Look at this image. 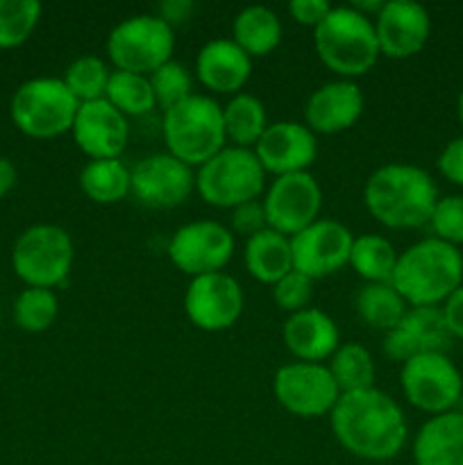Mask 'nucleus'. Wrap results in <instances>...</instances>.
I'll return each instance as SVG.
<instances>
[{"mask_svg":"<svg viewBox=\"0 0 463 465\" xmlns=\"http://www.w3.org/2000/svg\"><path fill=\"white\" fill-rule=\"evenodd\" d=\"M379 53L390 59H409L420 53L431 35V16L413 0H386L375 18Z\"/></svg>","mask_w":463,"mask_h":465,"instance_id":"a211bd4d","label":"nucleus"},{"mask_svg":"<svg viewBox=\"0 0 463 465\" xmlns=\"http://www.w3.org/2000/svg\"><path fill=\"white\" fill-rule=\"evenodd\" d=\"M313 48L318 59L336 73L339 80L366 75L381 54L375 23L352 5L331 7L325 21L313 30Z\"/></svg>","mask_w":463,"mask_h":465,"instance_id":"20e7f679","label":"nucleus"},{"mask_svg":"<svg viewBox=\"0 0 463 465\" xmlns=\"http://www.w3.org/2000/svg\"><path fill=\"white\" fill-rule=\"evenodd\" d=\"M71 134L82 154L94 159H121L130 141V123L107 100L82 103Z\"/></svg>","mask_w":463,"mask_h":465,"instance_id":"6ab92c4d","label":"nucleus"},{"mask_svg":"<svg viewBox=\"0 0 463 465\" xmlns=\"http://www.w3.org/2000/svg\"><path fill=\"white\" fill-rule=\"evenodd\" d=\"M16 186V168L7 157H0V198Z\"/></svg>","mask_w":463,"mask_h":465,"instance_id":"c03bdc74","label":"nucleus"},{"mask_svg":"<svg viewBox=\"0 0 463 465\" xmlns=\"http://www.w3.org/2000/svg\"><path fill=\"white\" fill-rule=\"evenodd\" d=\"M330 12L331 5L327 3V0H293V3H289L291 18H293L298 25L313 27V30L325 21Z\"/></svg>","mask_w":463,"mask_h":465,"instance_id":"a19ab883","label":"nucleus"},{"mask_svg":"<svg viewBox=\"0 0 463 465\" xmlns=\"http://www.w3.org/2000/svg\"><path fill=\"white\" fill-rule=\"evenodd\" d=\"M195 3H191V0H163V3L157 5V12L154 14L175 30V25H182V23L189 21Z\"/></svg>","mask_w":463,"mask_h":465,"instance_id":"37998d69","label":"nucleus"},{"mask_svg":"<svg viewBox=\"0 0 463 465\" xmlns=\"http://www.w3.org/2000/svg\"><path fill=\"white\" fill-rule=\"evenodd\" d=\"M311 298H313V280H309L307 275L298 271L286 272L281 280H277L272 284V300H275L277 307L281 312L298 313L302 309L311 307Z\"/></svg>","mask_w":463,"mask_h":465,"instance_id":"4c0bfd02","label":"nucleus"},{"mask_svg":"<svg viewBox=\"0 0 463 465\" xmlns=\"http://www.w3.org/2000/svg\"><path fill=\"white\" fill-rule=\"evenodd\" d=\"M243 263L250 275L261 284H275L277 280L293 271L291 239L266 227L259 234L245 239Z\"/></svg>","mask_w":463,"mask_h":465,"instance_id":"393cba45","label":"nucleus"},{"mask_svg":"<svg viewBox=\"0 0 463 465\" xmlns=\"http://www.w3.org/2000/svg\"><path fill=\"white\" fill-rule=\"evenodd\" d=\"M243 312V289L227 272L193 277L184 293V313L202 331H225Z\"/></svg>","mask_w":463,"mask_h":465,"instance_id":"dca6fc26","label":"nucleus"},{"mask_svg":"<svg viewBox=\"0 0 463 465\" xmlns=\"http://www.w3.org/2000/svg\"><path fill=\"white\" fill-rule=\"evenodd\" d=\"M281 339L295 361L322 363L339 350L340 331L334 318L327 316L322 309L307 307L286 316L281 325Z\"/></svg>","mask_w":463,"mask_h":465,"instance_id":"4be33fe9","label":"nucleus"},{"mask_svg":"<svg viewBox=\"0 0 463 465\" xmlns=\"http://www.w3.org/2000/svg\"><path fill=\"white\" fill-rule=\"evenodd\" d=\"M150 84H153L154 91V100H157V107H162L163 112L175 104L184 103L189 100L191 95L195 94L193 91V75H191L189 68L184 64L175 62H166L163 66H159L157 71L150 73Z\"/></svg>","mask_w":463,"mask_h":465,"instance_id":"c9c22d12","label":"nucleus"},{"mask_svg":"<svg viewBox=\"0 0 463 465\" xmlns=\"http://www.w3.org/2000/svg\"><path fill=\"white\" fill-rule=\"evenodd\" d=\"M416 465H463V411L431 416L413 439Z\"/></svg>","mask_w":463,"mask_h":465,"instance_id":"b1692460","label":"nucleus"},{"mask_svg":"<svg viewBox=\"0 0 463 465\" xmlns=\"http://www.w3.org/2000/svg\"><path fill=\"white\" fill-rule=\"evenodd\" d=\"M232 41L250 57H266L281 44V21L266 5H248L232 23Z\"/></svg>","mask_w":463,"mask_h":465,"instance_id":"a878e982","label":"nucleus"},{"mask_svg":"<svg viewBox=\"0 0 463 465\" xmlns=\"http://www.w3.org/2000/svg\"><path fill=\"white\" fill-rule=\"evenodd\" d=\"M252 150L266 175H293L309 173L318 157V139L304 123L277 121L266 127Z\"/></svg>","mask_w":463,"mask_h":465,"instance_id":"f3484780","label":"nucleus"},{"mask_svg":"<svg viewBox=\"0 0 463 465\" xmlns=\"http://www.w3.org/2000/svg\"><path fill=\"white\" fill-rule=\"evenodd\" d=\"M330 372L340 395L375 389V361L361 343H340L330 359Z\"/></svg>","mask_w":463,"mask_h":465,"instance_id":"7c9ffc66","label":"nucleus"},{"mask_svg":"<svg viewBox=\"0 0 463 465\" xmlns=\"http://www.w3.org/2000/svg\"><path fill=\"white\" fill-rule=\"evenodd\" d=\"M436 166H438L440 175L445 180H449L457 186H463V136H457L449 143H445Z\"/></svg>","mask_w":463,"mask_h":465,"instance_id":"ea45409f","label":"nucleus"},{"mask_svg":"<svg viewBox=\"0 0 463 465\" xmlns=\"http://www.w3.org/2000/svg\"><path fill=\"white\" fill-rule=\"evenodd\" d=\"M175 53V30L157 14H134L123 18L107 36V54L116 71L150 75L171 62Z\"/></svg>","mask_w":463,"mask_h":465,"instance_id":"1a4fd4ad","label":"nucleus"},{"mask_svg":"<svg viewBox=\"0 0 463 465\" xmlns=\"http://www.w3.org/2000/svg\"><path fill=\"white\" fill-rule=\"evenodd\" d=\"M438 186L425 168L390 162L370 173L363 184L368 213L389 230H418L429 225L438 203Z\"/></svg>","mask_w":463,"mask_h":465,"instance_id":"f03ea898","label":"nucleus"},{"mask_svg":"<svg viewBox=\"0 0 463 465\" xmlns=\"http://www.w3.org/2000/svg\"><path fill=\"white\" fill-rule=\"evenodd\" d=\"M36 0H0V48H16L25 44L41 18Z\"/></svg>","mask_w":463,"mask_h":465,"instance_id":"f704fd0d","label":"nucleus"},{"mask_svg":"<svg viewBox=\"0 0 463 465\" xmlns=\"http://www.w3.org/2000/svg\"><path fill=\"white\" fill-rule=\"evenodd\" d=\"M80 189L98 204H116L132 191V168L121 159H94L80 171Z\"/></svg>","mask_w":463,"mask_h":465,"instance_id":"cd10ccee","label":"nucleus"},{"mask_svg":"<svg viewBox=\"0 0 463 465\" xmlns=\"http://www.w3.org/2000/svg\"><path fill=\"white\" fill-rule=\"evenodd\" d=\"M399 384L407 402L429 416L454 411L463 395L461 371L443 352L418 354L402 363Z\"/></svg>","mask_w":463,"mask_h":465,"instance_id":"9d476101","label":"nucleus"},{"mask_svg":"<svg viewBox=\"0 0 463 465\" xmlns=\"http://www.w3.org/2000/svg\"><path fill=\"white\" fill-rule=\"evenodd\" d=\"M457 114H458V121H461V125H463V89H461V94H458V100H457Z\"/></svg>","mask_w":463,"mask_h":465,"instance_id":"a18cd8bd","label":"nucleus"},{"mask_svg":"<svg viewBox=\"0 0 463 465\" xmlns=\"http://www.w3.org/2000/svg\"><path fill=\"white\" fill-rule=\"evenodd\" d=\"M268 227L284 236H295L320 218L322 189L311 173L280 175L263 191Z\"/></svg>","mask_w":463,"mask_h":465,"instance_id":"ddd939ff","label":"nucleus"},{"mask_svg":"<svg viewBox=\"0 0 463 465\" xmlns=\"http://www.w3.org/2000/svg\"><path fill=\"white\" fill-rule=\"evenodd\" d=\"M195 191L212 207L232 212L239 204L261 200L266 191V171L254 150L225 145L209 162L195 168Z\"/></svg>","mask_w":463,"mask_h":465,"instance_id":"423d86ee","label":"nucleus"},{"mask_svg":"<svg viewBox=\"0 0 463 465\" xmlns=\"http://www.w3.org/2000/svg\"><path fill=\"white\" fill-rule=\"evenodd\" d=\"M75 248L64 227L32 225L16 239L12 250L14 272L34 289H57L71 275Z\"/></svg>","mask_w":463,"mask_h":465,"instance_id":"6e6552de","label":"nucleus"},{"mask_svg":"<svg viewBox=\"0 0 463 465\" xmlns=\"http://www.w3.org/2000/svg\"><path fill=\"white\" fill-rule=\"evenodd\" d=\"M109 77H112V71H109L107 62L103 57H98V54H80V57L68 64L62 80L68 86V91L75 95L77 103L82 104L104 100Z\"/></svg>","mask_w":463,"mask_h":465,"instance_id":"473e14b6","label":"nucleus"},{"mask_svg":"<svg viewBox=\"0 0 463 465\" xmlns=\"http://www.w3.org/2000/svg\"><path fill=\"white\" fill-rule=\"evenodd\" d=\"M398 257L399 252L389 239L379 234H361L354 236L348 266H352L366 284H381L390 282Z\"/></svg>","mask_w":463,"mask_h":465,"instance_id":"c756f323","label":"nucleus"},{"mask_svg":"<svg viewBox=\"0 0 463 465\" xmlns=\"http://www.w3.org/2000/svg\"><path fill=\"white\" fill-rule=\"evenodd\" d=\"M234 254V234L216 221H193L177 227L168 241V259L191 280L222 272Z\"/></svg>","mask_w":463,"mask_h":465,"instance_id":"f8f14e48","label":"nucleus"},{"mask_svg":"<svg viewBox=\"0 0 463 465\" xmlns=\"http://www.w3.org/2000/svg\"><path fill=\"white\" fill-rule=\"evenodd\" d=\"M252 75V57L232 39H212L195 57V77L200 84L216 94H241Z\"/></svg>","mask_w":463,"mask_h":465,"instance_id":"5701e85b","label":"nucleus"},{"mask_svg":"<svg viewBox=\"0 0 463 465\" xmlns=\"http://www.w3.org/2000/svg\"><path fill=\"white\" fill-rule=\"evenodd\" d=\"M162 136L168 154L200 168L227 145L222 107L209 95L193 94L163 112Z\"/></svg>","mask_w":463,"mask_h":465,"instance_id":"39448f33","label":"nucleus"},{"mask_svg":"<svg viewBox=\"0 0 463 465\" xmlns=\"http://www.w3.org/2000/svg\"><path fill=\"white\" fill-rule=\"evenodd\" d=\"M354 234L339 221L318 218L307 230L291 236L293 271L309 280H325L348 266Z\"/></svg>","mask_w":463,"mask_h":465,"instance_id":"4468645a","label":"nucleus"},{"mask_svg":"<svg viewBox=\"0 0 463 465\" xmlns=\"http://www.w3.org/2000/svg\"><path fill=\"white\" fill-rule=\"evenodd\" d=\"M195 191V168L168 153H154L132 168L134 200L148 209H175Z\"/></svg>","mask_w":463,"mask_h":465,"instance_id":"2eb2a0df","label":"nucleus"},{"mask_svg":"<svg viewBox=\"0 0 463 465\" xmlns=\"http://www.w3.org/2000/svg\"><path fill=\"white\" fill-rule=\"evenodd\" d=\"M440 312H443L445 325H448L452 339L463 341V284L440 304Z\"/></svg>","mask_w":463,"mask_h":465,"instance_id":"79ce46f5","label":"nucleus"},{"mask_svg":"<svg viewBox=\"0 0 463 465\" xmlns=\"http://www.w3.org/2000/svg\"><path fill=\"white\" fill-rule=\"evenodd\" d=\"M268 227L266 209H263L261 200H252V203L239 204L232 209V234H241L245 239L259 234Z\"/></svg>","mask_w":463,"mask_h":465,"instance_id":"58836bf2","label":"nucleus"},{"mask_svg":"<svg viewBox=\"0 0 463 465\" xmlns=\"http://www.w3.org/2000/svg\"><path fill=\"white\" fill-rule=\"evenodd\" d=\"M272 393L284 411L298 418L330 416L340 391L325 363L291 361L277 368Z\"/></svg>","mask_w":463,"mask_h":465,"instance_id":"9b49d317","label":"nucleus"},{"mask_svg":"<svg viewBox=\"0 0 463 465\" xmlns=\"http://www.w3.org/2000/svg\"><path fill=\"white\" fill-rule=\"evenodd\" d=\"M334 439L363 461H390L407 445L409 425L399 404L375 389L343 393L330 413Z\"/></svg>","mask_w":463,"mask_h":465,"instance_id":"f257e3e1","label":"nucleus"},{"mask_svg":"<svg viewBox=\"0 0 463 465\" xmlns=\"http://www.w3.org/2000/svg\"><path fill=\"white\" fill-rule=\"evenodd\" d=\"M452 334L440 307H409L402 322L384 334V354L390 361L407 363L427 352L448 354Z\"/></svg>","mask_w":463,"mask_h":465,"instance_id":"aec40b11","label":"nucleus"},{"mask_svg":"<svg viewBox=\"0 0 463 465\" xmlns=\"http://www.w3.org/2000/svg\"><path fill=\"white\" fill-rule=\"evenodd\" d=\"M359 318L368 327L377 331H390L402 322L404 313L409 312V304L404 302L402 295L395 291L390 282L381 284H363L359 289L357 300H354Z\"/></svg>","mask_w":463,"mask_h":465,"instance_id":"c85d7f7f","label":"nucleus"},{"mask_svg":"<svg viewBox=\"0 0 463 465\" xmlns=\"http://www.w3.org/2000/svg\"><path fill=\"white\" fill-rule=\"evenodd\" d=\"M390 284L409 307H440L463 284V254L427 236L399 252Z\"/></svg>","mask_w":463,"mask_h":465,"instance_id":"7ed1b4c3","label":"nucleus"},{"mask_svg":"<svg viewBox=\"0 0 463 465\" xmlns=\"http://www.w3.org/2000/svg\"><path fill=\"white\" fill-rule=\"evenodd\" d=\"M222 123H225L227 145L252 150L261 139L268 123V112L261 100L252 94L232 95L230 103L222 107Z\"/></svg>","mask_w":463,"mask_h":465,"instance_id":"bb28decb","label":"nucleus"},{"mask_svg":"<svg viewBox=\"0 0 463 465\" xmlns=\"http://www.w3.org/2000/svg\"><path fill=\"white\" fill-rule=\"evenodd\" d=\"M429 227L436 239L461 248L463 245V195H443L436 203L429 218Z\"/></svg>","mask_w":463,"mask_h":465,"instance_id":"e433bc0d","label":"nucleus"},{"mask_svg":"<svg viewBox=\"0 0 463 465\" xmlns=\"http://www.w3.org/2000/svg\"><path fill=\"white\" fill-rule=\"evenodd\" d=\"M57 313L59 300L50 289L27 286L14 302V321L23 331H30V334H41V331L50 330L57 321Z\"/></svg>","mask_w":463,"mask_h":465,"instance_id":"72a5a7b5","label":"nucleus"},{"mask_svg":"<svg viewBox=\"0 0 463 465\" xmlns=\"http://www.w3.org/2000/svg\"><path fill=\"white\" fill-rule=\"evenodd\" d=\"M104 100L112 107H116L125 118L145 116V114H150L157 107L150 77L127 71H112Z\"/></svg>","mask_w":463,"mask_h":465,"instance_id":"2f4dec72","label":"nucleus"},{"mask_svg":"<svg viewBox=\"0 0 463 465\" xmlns=\"http://www.w3.org/2000/svg\"><path fill=\"white\" fill-rule=\"evenodd\" d=\"M363 114V94L354 80L325 82L304 104V125L313 134H340Z\"/></svg>","mask_w":463,"mask_h":465,"instance_id":"412c9836","label":"nucleus"},{"mask_svg":"<svg viewBox=\"0 0 463 465\" xmlns=\"http://www.w3.org/2000/svg\"><path fill=\"white\" fill-rule=\"evenodd\" d=\"M80 109L62 77H32L12 95V121L32 139H54L71 132Z\"/></svg>","mask_w":463,"mask_h":465,"instance_id":"0eeeda50","label":"nucleus"}]
</instances>
